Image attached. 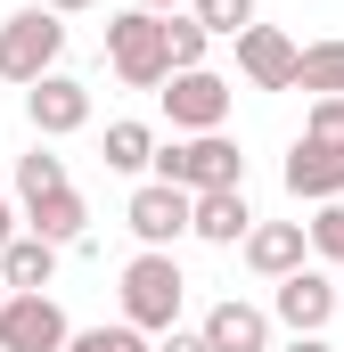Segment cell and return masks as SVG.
Returning a JSON list of instances; mask_svg holds the SVG:
<instances>
[{
    "label": "cell",
    "instance_id": "f1b7e54d",
    "mask_svg": "<svg viewBox=\"0 0 344 352\" xmlns=\"http://www.w3.org/2000/svg\"><path fill=\"white\" fill-rule=\"evenodd\" d=\"M131 8H156V16H164V8H180V0H131Z\"/></svg>",
    "mask_w": 344,
    "mask_h": 352
},
{
    "label": "cell",
    "instance_id": "30bf717a",
    "mask_svg": "<svg viewBox=\"0 0 344 352\" xmlns=\"http://www.w3.org/2000/svg\"><path fill=\"white\" fill-rule=\"evenodd\" d=\"M238 74H246V90H295L303 50H295L279 25H246V33H238Z\"/></svg>",
    "mask_w": 344,
    "mask_h": 352
},
{
    "label": "cell",
    "instance_id": "9c48e42d",
    "mask_svg": "<svg viewBox=\"0 0 344 352\" xmlns=\"http://www.w3.org/2000/svg\"><path fill=\"white\" fill-rule=\"evenodd\" d=\"M287 197H295V205H336L344 197V148L336 140H312V131H303V140L287 148Z\"/></svg>",
    "mask_w": 344,
    "mask_h": 352
},
{
    "label": "cell",
    "instance_id": "ac0fdd59",
    "mask_svg": "<svg viewBox=\"0 0 344 352\" xmlns=\"http://www.w3.org/2000/svg\"><path fill=\"white\" fill-rule=\"evenodd\" d=\"M295 90L344 98V41H303V74H295Z\"/></svg>",
    "mask_w": 344,
    "mask_h": 352
},
{
    "label": "cell",
    "instance_id": "277c9868",
    "mask_svg": "<svg viewBox=\"0 0 344 352\" xmlns=\"http://www.w3.org/2000/svg\"><path fill=\"white\" fill-rule=\"evenodd\" d=\"M156 180L189 188V197H205V188H246V156H238V140L197 131V140H172V148H156Z\"/></svg>",
    "mask_w": 344,
    "mask_h": 352
},
{
    "label": "cell",
    "instance_id": "2e32d148",
    "mask_svg": "<svg viewBox=\"0 0 344 352\" xmlns=\"http://www.w3.org/2000/svg\"><path fill=\"white\" fill-rule=\"evenodd\" d=\"M50 278H58V246L33 238V230L0 254V287H8V295H50Z\"/></svg>",
    "mask_w": 344,
    "mask_h": 352
},
{
    "label": "cell",
    "instance_id": "52a82bcc",
    "mask_svg": "<svg viewBox=\"0 0 344 352\" xmlns=\"http://www.w3.org/2000/svg\"><path fill=\"white\" fill-rule=\"evenodd\" d=\"M74 320L58 311V295H8L0 303V352H66Z\"/></svg>",
    "mask_w": 344,
    "mask_h": 352
},
{
    "label": "cell",
    "instance_id": "8fae6325",
    "mask_svg": "<svg viewBox=\"0 0 344 352\" xmlns=\"http://www.w3.org/2000/svg\"><path fill=\"white\" fill-rule=\"evenodd\" d=\"M25 115H33L41 140H74V131L90 123V82H74V74H41V82L25 90Z\"/></svg>",
    "mask_w": 344,
    "mask_h": 352
},
{
    "label": "cell",
    "instance_id": "5bb4252c",
    "mask_svg": "<svg viewBox=\"0 0 344 352\" xmlns=\"http://www.w3.org/2000/svg\"><path fill=\"white\" fill-rule=\"evenodd\" d=\"M25 230H33V238H50V246H83V230H90V205H83V188L66 180V188L33 197V205H25Z\"/></svg>",
    "mask_w": 344,
    "mask_h": 352
},
{
    "label": "cell",
    "instance_id": "e0dca14e",
    "mask_svg": "<svg viewBox=\"0 0 344 352\" xmlns=\"http://www.w3.org/2000/svg\"><path fill=\"white\" fill-rule=\"evenodd\" d=\"M107 173H156V131L148 123H107Z\"/></svg>",
    "mask_w": 344,
    "mask_h": 352
},
{
    "label": "cell",
    "instance_id": "603a6c76",
    "mask_svg": "<svg viewBox=\"0 0 344 352\" xmlns=\"http://www.w3.org/2000/svg\"><path fill=\"white\" fill-rule=\"evenodd\" d=\"M312 254L344 270V197H336V205H320V213H312Z\"/></svg>",
    "mask_w": 344,
    "mask_h": 352
},
{
    "label": "cell",
    "instance_id": "7c38bea8",
    "mask_svg": "<svg viewBox=\"0 0 344 352\" xmlns=\"http://www.w3.org/2000/svg\"><path fill=\"white\" fill-rule=\"evenodd\" d=\"M303 254H312V221H255V230H246V263H255L270 287L295 278Z\"/></svg>",
    "mask_w": 344,
    "mask_h": 352
},
{
    "label": "cell",
    "instance_id": "4fadbf2b",
    "mask_svg": "<svg viewBox=\"0 0 344 352\" xmlns=\"http://www.w3.org/2000/svg\"><path fill=\"white\" fill-rule=\"evenodd\" d=\"M205 344H213V352H270V311L222 295V303L205 311Z\"/></svg>",
    "mask_w": 344,
    "mask_h": 352
},
{
    "label": "cell",
    "instance_id": "3957f363",
    "mask_svg": "<svg viewBox=\"0 0 344 352\" xmlns=\"http://www.w3.org/2000/svg\"><path fill=\"white\" fill-rule=\"evenodd\" d=\"M58 58H66V16L58 8H17L0 25V82L33 90L41 74H58Z\"/></svg>",
    "mask_w": 344,
    "mask_h": 352
},
{
    "label": "cell",
    "instance_id": "9a60e30c",
    "mask_svg": "<svg viewBox=\"0 0 344 352\" xmlns=\"http://www.w3.org/2000/svg\"><path fill=\"white\" fill-rule=\"evenodd\" d=\"M246 230H255L246 188H205V197H197V230H189V238H205V246H246Z\"/></svg>",
    "mask_w": 344,
    "mask_h": 352
},
{
    "label": "cell",
    "instance_id": "8992f818",
    "mask_svg": "<svg viewBox=\"0 0 344 352\" xmlns=\"http://www.w3.org/2000/svg\"><path fill=\"white\" fill-rule=\"evenodd\" d=\"M123 221H131V238H140V246L172 254V246L197 230V197H189V188H172V180H140V188H131V205H123Z\"/></svg>",
    "mask_w": 344,
    "mask_h": 352
},
{
    "label": "cell",
    "instance_id": "6da1fadb",
    "mask_svg": "<svg viewBox=\"0 0 344 352\" xmlns=\"http://www.w3.org/2000/svg\"><path fill=\"white\" fill-rule=\"evenodd\" d=\"M107 66L123 90H164L172 82V33L156 8H123L107 16Z\"/></svg>",
    "mask_w": 344,
    "mask_h": 352
},
{
    "label": "cell",
    "instance_id": "44dd1931",
    "mask_svg": "<svg viewBox=\"0 0 344 352\" xmlns=\"http://www.w3.org/2000/svg\"><path fill=\"white\" fill-rule=\"evenodd\" d=\"M66 352H156V344H148V328L115 320V328H74V344H66Z\"/></svg>",
    "mask_w": 344,
    "mask_h": 352
},
{
    "label": "cell",
    "instance_id": "d4e9b609",
    "mask_svg": "<svg viewBox=\"0 0 344 352\" xmlns=\"http://www.w3.org/2000/svg\"><path fill=\"white\" fill-rule=\"evenodd\" d=\"M156 352H213V344H205V328H172Z\"/></svg>",
    "mask_w": 344,
    "mask_h": 352
},
{
    "label": "cell",
    "instance_id": "484cf974",
    "mask_svg": "<svg viewBox=\"0 0 344 352\" xmlns=\"http://www.w3.org/2000/svg\"><path fill=\"white\" fill-rule=\"evenodd\" d=\"M17 221H25V213H17V205H8V188H0V254H8V246H17V238H25V230H17Z\"/></svg>",
    "mask_w": 344,
    "mask_h": 352
},
{
    "label": "cell",
    "instance_id": "4316f807",
    "mask_svg": "<svg viewBox=\"0 0 344 352\" xmlns=\"http://www.w3.org/2000/svg\"><path fill=\"white\" fill-rule=\"evenodd\" d=\"M41 8H58V16H83V8H90V0H41Z\"/></svg>",
    "mask_w": 344,
    "mask_h": 352
},
{
    "label": "cell",
    "instance_id": "ba28073f",
    "mask_svg": "<svg viewBox=\"0 0 344 352\" xmlns=\"http://www.w3.org/2000/svg\"><path fill=\"white\" fill-rule=\"evenodd\" d=\"M336 303H344V287L328 278V270H295V278H279V295H270V320L287 328V336H320L328 320H336Z\"/></svg>",
    "mask_w": 344,
    "mask_h": 352
},
{
    "label": "cell",
    "instance_id": "cb8c5ba5",
    "mask_svg": "<svg viewBox=\"0 0 344 352\" xmlns=\"http://www.w3.org/2000/svg\"><path fill=\"white\" fill-rule=\"evenodd\" d=\"M303 131H312V140H336V148H344V98H312Z\"/></svg>",
    "mask_w": 344,
    "mask_h": 352
},
{
    "label": "cell",
    "instance_id": "f546056e",
    "mask_svg": "<svg viewBox=\"0 0 344 352\" xmlns=\"http://www.w3.org/2000/svg\"><path fill=\"white\" fill-rule=\"evenodd\" d=\"M336 320H344V303H336Z\"/></svg>",
    "mask_w": 344,
    "mask_h": 352
},
{
    "label": "cell",
    "instance_id": "7402d4cb",
    "mask_svg": "<svg viewBox=\"0 0 344 352\" xmlns=\"http://www.w3.org/2000/svg\"><path fill=\"white\" fill-rule=\"evenodd\" d=\"M164 33H172V74H197L205 50H213V33H205L197 16H164Z\"/></svg>",
    "mask_w": 344,
    "mask_h": 352
},
{
    "label": "cell",
    "instance_id": "ffe728a7",
    "mask_svg": "<svg viewBox=\"0 0 344 352\" xmlns=\"http://www.w3.org/2000/svg\"><path fill=\"white\" fill-rule=\"evenodd\" d=\"M50 188H66V156H50V148L17 156V197H25V205H33V197H50Z\"/></svg>",
    "mask_w": 344,
    "mask_h": 352
},
{
    "label": "cell",
    "instance_id": "5b68a950",
    "mask_svg": "<svg viewBox=\"0 0 344 352\" xmlns=\"http://www.w3.org/2000/svg\"><path fill=\"white\" fill-rule=\"evenodd\" d=\"M230 107H238V82H230V74H213V66H197V74H172V82H164V115H172V140L222 131V123H230Z\"/></svg>",
    "mask_w": 344,
    "mask_h": 352
},
{
    "label": "cell",
    "instance_id": "7a4b0ae2",
    "mask_svg": "<svg viewBox=\"0 0 344 352\" xmlns=\"http://www.w3.org/2000/svg\"><path fill=\"white\" fill-rule=\"evenodd\" d=\"M180 303H189L180 263L156 254V246H140V254L123 263V320H131V328H148V336H172V328H180Z\"/></svg>",
    "mask_w": 344,
    "mask_h": 352
},
{
    "label": "cell",
    "instance_id": "4dcf8cb0",
    "mask_svg": "<svg viewBox=\"0 0 344 352\" xmlns=\"http://www.w3.org/2000/svg\"><path fill=\"white\" fill-rule=\"evenodd\" d=\"M0 303H8V295H0Z\"/></svg>",
    "mask_w": 344,
    "mask_h": 352
},
{
    "label": "cell",
    "instance_id": "d6986e66",
    "mask_svg": "<svg viewBox=\"0 0 344 352\" xmlns=\"http://www.w3.org/2000/svg\"><path fill=\"white\" fill-rule=\"evenodd\" d=\"M189 16H197L213 41H238V33L255 25V0H189Z\"/></svg>",
    "mask_w": 344,
    "mask_h": 352
},
{
    "label": "cell",
    "instance_id": "83f0119b",
    "mask_svg": "<svg viewBox=\"0 0 344 352\" xmlns=\"http://www.w3.org/2000/svg\"><path fill=\"white\" fill-rule=\"evenodd\" d=\"M287 352H328V344H320V336H295V344H287Z\"/></svg>",
    "mask_w": 344,
    "mask_h": 352
}]
</instances>
